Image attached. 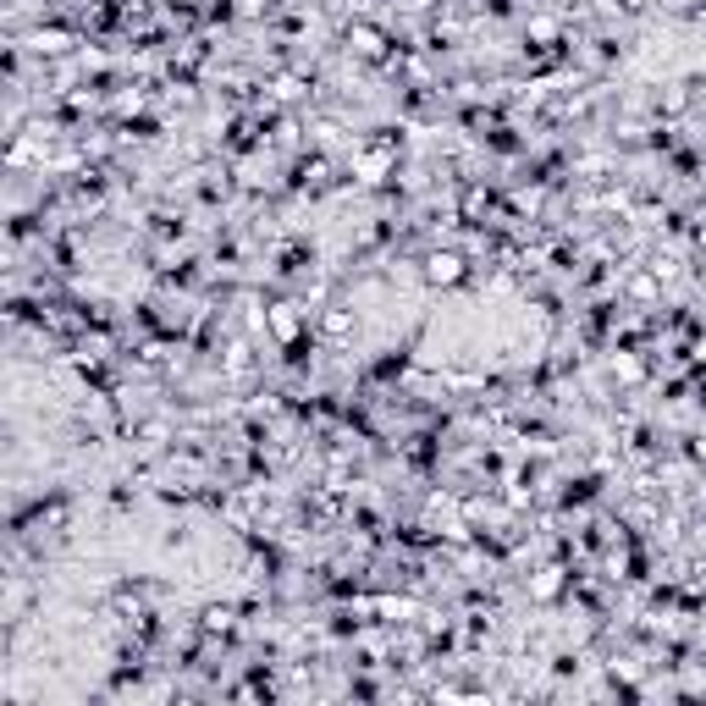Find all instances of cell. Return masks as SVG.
<instances>
[{
    "label": "cell",
    "mask_w": 706,
    "mask_h": 706,
    "mask_svg": "<svg viewBox=\"0 0 706 706\" xmlns=\"http://www.w3.org/2000/svg\"><path fill=\"white\" fill-rule=\"evenodd\" d=\"M425 276H430V282H453V276H458V259H453V254H436Z\"/></svg>",
    "instance_id": "cell-1"
}]
</instances>
